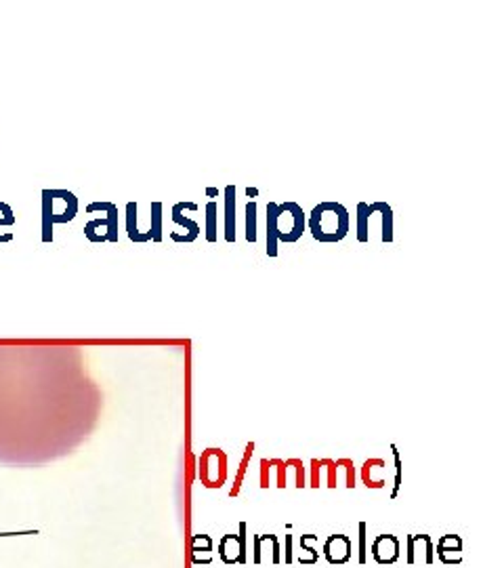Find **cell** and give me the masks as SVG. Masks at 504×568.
Instances as JSON below:
<instances>
[{"label":"cell","mask_w":504,"mask_h":568,"mask_svg":"<svg viewBox=\"0 0 504 568\" xmlns=\"http://www.w3.org/2000/svg\"><path fill=\"white\" fill-rule=\"evenodd\" d=\"M235 226H237V217H235V186H227L225 188V240L230 244L235 242Z\"/></svg>","instance_id":"obj_6"},{"label":"cell","mask_w":504,"mask_h":568,"mask_svg":"<svg viewBox=\"0 0 504 568\" xmlns=\"http://www.w3.org/2000/svg\"><path fill=\"white\" fill-rule=\"evenodd\" d=\"M183 211H198V204L195 202H185L183 200V202H177L173 206V221L179 223V226H183L185 230H187V236L183 238V242L187 244V242H193L195 238L200 236V226L193 219L185 217Z\"/></svg>","instance_id":"obj_5"},{"label":"cell","mask_w":504,"mask_h":568,"mask_svg":"<svg viewBox=\"0 0 504 568\" xmlns=\"http://www.w3.org/2000/svg\"><path fill=\"white\" fill-rule=\"evenodd\" d=\"M127 234H129V240L133 242H147L151 240V234L149 232H139L137 228V202H127Z\"/></svg>","instance_id":"obj_7"},{"label":"cell","mask_w":504,"mask_h":568,"mask_svg":"<svg viewBox=\"0 0 504 568\" xmlns=\"http://www.w3.org/2000/svg\"><path fill=\"white\" fill-rule=\"evenodd\" d=\"M252 451H254V444L250 442V444H248V448H246V455H244V459H242V468H240V472H237V475H235V486H233L231 495H237V490H240V484H242V478H244V473H246V468H248V461H250V455H252Z\"/></svg>","instance_id":"obj_14"},{"label":"cell","mask_w":504,"mask_h":568,"mask_svg":"<svg viewBox=\"0 0 504 568\" xmlns=\"http://www.w3.org/2000/svg\"><path fill=\"white\" fill-rule=\"evenodd\" d=\"M17 219H15V213H13V209L6 204V202H0V228H4V226H13ZM13 240V234L11 232H6V234H0V242H11Z\"/></svg>","instance_id":"obj_13"},{"label":"cell","mask_w":504,"mask_h":568,"mask_svg":"<svg viewBox=\"0 0 504 568\" xmlns=\"http://www.w3.org/2000/svg\"><path fill=\"white\" fill-rule=\"evenodd\" d=\"M313 466V480H311V486H320V461H311Z\"/></svg>","instance_id":"obj_16"},{"label":"cell","mask_w":504,"mask_h":568,"mask_svg":"<svg viewBox=\"0 0 504 568\" xmlns=\"http://www.w3.org/2000/svg\"><path fill=\"white\" fill-rule=\"evenodd\" d=\"M246 196H248V198H257V196H259V189H257V188H246Z\"/></svg>","instance_id":"obj_17"},{"label":"cell","mask_w":504,"mask_h":568,"mask_svg":"<svg viewBox=\"0 0 504 568\" xmlns=\"http://www.w3.org/2000/svg\"><path fill=\"white\" fill-rule=\"evenodd\" d=\"M307 228L303 206L296 202L267 204V255H277V242H296Z\"/></svg>","instance_id":"obj_1"},{"label":"cell","mask_w":504,"mask_h":568,"mask_svg":"<svg viewBox=\"0 0 504 568\" xmlns=\"http://www.w3.org/2000/svg\"><path fill=\"white\" fill-rule=\"evenodd\" d=\"M78 215V198L70 189H43V242H53L55 223H70Z\"/></svg>","instance_id":"obj_3"},{"label":"cell","mask_w":504,"mask_h":568,"mask_svg":"<svg viewBox=\"0 0 504 568\" xmlns=\"http://www.w3.org/2000/svg\"><path fill=\"white\" fill-rule=\"evenodd\" d=\"M372 217V209L368 202H360L358 204V240L360 242H368V221Z\"/></svg>","instance_id":"obj_9"},{"label":"cell","mask_w":504,"mask_h":568,"mask_svg":"<svg viewBox=\"0 0 504 568\" xmlns=\"http://www.w3.org/2000/svg\"><path fill=\"white\" fill-rule=\"evenodd\" d=\"M370 209H372V213L382 215V242H393V209L382 200L372 202Z\"/></svg>","instance_id":"obj_8"},{"label":"cell","mask_w":504,"mask_h":568,"mask_svg":"<svg viewBox=\"0 0 504 568\" xmlns=\"http://www.w3.org/2000/svg\"><path fill=\"white\" fill-rule=\"evenodd\" d=\"M206 196H219V189H217V188H206Z\"/></svg>","instance_id":"obj_18"},{"label":"cell","mask_w":504,"mask_h":568,"mask_svg":"<svg viewBox=\"0 0 504 568\" xmlns=\"http://www.w3.org/2000/svg\"><path fill=\"white\" fill-rule=\"evenodd\" d=\"M362 528V541H360V562H366V524L360 526Z\"/></svg>","instance_id":"obj_15"},{"label":"cell","mask_w":504,"mask_h":568,"mask_svg":"<svg viewBox=\"0 0 504 568\" xmlns=\"http://www.w3.org/2000/svg\"><path fill=\"white\" fill-rule=\"evenodd\" d=\"M103 211L105 217H95L85 226V236L91 242H118V206L114 202H91L87 213Z\"/></svg>","instance_id":"obj_4"},{"label":"cell","mask_w":504,"mask_h":568,"mask_svg":"<svg viewBox=\"0 0 504 568\" xmlns=\"http://www.w3.org/2000/svg\"><path fill=\"white\" fill-rule=\"evenodd\" d=\"M154 242H162V202H151V228L147 230Z\"/></svg>","instance_id":"obj_10"},{"label":"cell","mask_w":504,"mask_h":568,"mask_svg":"<svg viewBox=\"0 0 504 568\" xmlns=\"http://www.w3.org/2000/svg\"><path fill=\"white\" fill-rule=\"evenodd\" d=\"M246 240L257 242V202L248 200L246 202Z\"/></svg>","instance_id":"obj_11"},{"label":"cell","mask_w":504,"mask_h":568,"mask_svg":"<svg viewBox=\"0 0 504 568\" xmlns=\"http://www.w3.org/2000/svg\"><path fill=\"white\" fill-rule=\"evenodd\" d=\"M309 232L318 242H341L349 234V211L341 202H320L309 213Z\"/></svg>","instance_id":"obj_2"},{"label":"cell","mask_w":504,"mask_h":568,"mask_svg":"<svg viewBox=\"0 0 504 568\" xmlns=\"http://www.w3.org/2000/svg\"><path fill=\"white\" fill-rule=\"evenodd\" d=\"M217 202H208L206 204V240L208 242H217Z\"/></svg>","instance_id":"obj_12"}]
</instances>
